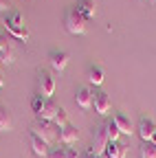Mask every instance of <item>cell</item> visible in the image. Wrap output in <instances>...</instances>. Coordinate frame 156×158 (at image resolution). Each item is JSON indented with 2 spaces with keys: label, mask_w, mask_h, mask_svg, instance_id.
<instances>
[{
  "label": "cell",
  "mask_w": 156,
  "mask_h": 158,
  "mask_svg": "<svg viewBox=\"0 0 156 158\" xmlns=\"http://www.w3.org/2000/svg\"><path fill=\"white\" fill-rule=\"evenodd\" d=\"M13 37L18 40H22V42H27L29 40V31H27V24H24V18L20 13H9L5 18V24H2Z\"/></svg>",
  "instance_id": "6da1fadb"
},
{
  "label": "cell",
  "mask_w": 156,
  "mask_h": 158,
  "mask_svg": "<svg viewBox=\"0 0 156 158\" xmlns=\"http://www.w3.org/2000/svg\"><path fill=\"white\" fill-rule=\"evenodd\" d=\"M108 145H110V138H108L106 123H103V125L97 127V130H95V134H92L90 154H95V156H103V154H106V149H108Z\"/></svg>",
  "instance_id": "7a4b0ae2"
},
{
  "label": "cell",
  "mask_w": 156,
  "mask_h": 158,
  "mask_svg": "<svg viewBox=\"0 0 156 158\" xmlns=\"http://www.w3.org/2000/svg\"><path fill=\"white\" fill-rule=\"evenodd\" d=\"M64 24H66V31L70 35H82L86 31V18L82 13H77V9H70L66 13V20H64Z\"/></svg>",
  "instance_id": "3957f363"
},
{
  "label": "cell",
  "mask_w": 156,
  "mask_h": 158,
  "mask_svg": "<svg viewBox=\"0 0 156 158\" xmlns=\"http://www.w3.org/2000/svg\"><path fill=\"white\" fill-rule=\"evenodd\" d=\"M57 127H55V123H51V121H44V118H40L35 125H33V130H31V134H37L40 138H44V141L51 145V143H55L57 141V134L60 132H55Z\"/></svg>",
  "instance_id": "277c9868"
},
{
  "label": "cell",
  "mask_w": 156,
  "mask_h": 158,
  "mask_svg": "<svg viewBox=\"0 0 156 158\" xmlns=\"http://www.w3.org/2000/svg\"><path fill=\"white\" fill-rule=\"evenodd\" d=\"M37 90H40V97H44V99H51V94L55 92V79L51 77L48 70L37 73Z\"/></svg>",
  "instance_id": "5b68a950"
},
{
  "label": "cell",
  "mask_w": 156,
  "mask_h": 158,
  "mask_svg": "<svg viewBox=\"0 0 156 158\" xmlns=\"http://www.w3.org/2000/svg\"><path fill=\"white\" fill-rule=\"evenodd\" d=\"M92 106H95V112L97 114H101V116H106L108 112H110V97H108V92H103V90H99V92H95L92 94Z\"/></svg>",
  "instance_id": "8992f818"
},
{
  "label": "cell",
  "mask_w": 156,
  "mask_h": 158,
  "mask_svg": "<svg viewBox=\"0 0 156 158\" xmlns=\"http://www.w3.org/2000/svg\"><path fill=\"white\" fill-rule=\"evenodd\" d=\"M68 53H64V51H53L51 53V57H48V64H51V68L55 70V73H64L66 70V66H68Z\"/></svg>",
  "instance_id": "52a82bcc"
},
{
  "label": "cell",
  "mask_w": 156,
  "mask_h": 158,
  "mask_svg": "<svg viewBox=\"0 0 156 158\" xmlns=\"http://www.w3.org/2000/svg\"><path fill=\"white\" fill-rule=\"evenodd\" d=\"M77 138H79V132H77V127L73 125H66L60 130V134H57V143H62L64 147H70L77 143Z\"/></svg>",
  "instance_id": "ba28073f"
},
{
  "label": "cell",
  "mask_w": 156,
  "mask_h": 158,
  "mask_svg": "<svg viewBox=\"0 0 156 158\" xmlns=\"http://www.w3.org/2000/svg\"><path fill=\"white\" fill-rule=\"evenodd\" d=\"M156 134V123L152 121V118H141L139 123V136L143 143H152V138Z\"/></svg>",
  "instance_id": "9c48e42d"
},
{
  "label": "cell",
  "mask_w": 156,
  "mask_h": 158,
  "mask_svg": "<svg viewBox=\"0 0 156 158\" xmlns=\"http://www.w3.org/2000/svg\"><path fill=\"white\" fill-rule=\"evenodd\" d=\"M31 149H33V154H35L37 158H46L48 152H51L48 143L44 141V138H40L37 134H31Z\"/></svg>",
  "instance_id": "30bf717a"
},
{
  "label": "cell",
  "mask_w": 156,
  "mask_h": 158,
  "mask_svg": "<svg viewBox=\"0 0 156 158\" xmlns=\"http://www.w3.org/2000/svg\"><path fill=\"white\" fill-rule=\"evenodd\" d=\"M75 103L79 106L82 110H88V108H92V92H90V88H79L75 92Z\"/></svg>",
  "instance_id": "8fae6325"
},
{
  "label": "cell",
  "mask_w": 156,
  "mask_h": 158,
  "mask_svg": "<svg viewBox=\"0 0 156 158\" xmlns=\"http://www.w3.org/2000/svg\"><path fill=\"white\" fill-rule=\"evenodd\" d=\"M75 9H77V13H82L86 20H90L97 13V2H95V0H77Z\"/></svg>",
  "instance_id": "7c38bea8"
},
{
  "label": "cell",
  "mask_w": 156,
  "mask_h": 158,
  "mask_svg": "<svg viewBox=\"0 0 156 158\" xmlns=\"http://www.w3.org/2000/svg\"><path fill=\"white\" fill-rule=\"evenodd\" d=\"M112 121L116 123V130H119L121 134H125V136H130V134L134 132V130H132V121H130L125 114H114Z\"/></svg>",
  "instance_id": "4fadbf2b"
},
{
  "label": "cell",
  "mask_w": 156,
  "mask_h": 158,
  "mask_svg": "<svg viewBox=\"0 0 156 158\" xmlns=\"http://www.w3.org/2000/svg\"><path fill=\"white\" fill-rule=\"evenodd\" d=\"M60 110H62V108L57 106L55 101H48V99H46V106H44V112L40 114V118H44V121H51V123H53L55 116L60 114Z\"/></svg>",
  "instance_id": "5bb4252c"
},
{
  "label": "cell",
  "mask_w": 156,
  "mask_h": 158,
  "mask_svg": "<svg viewBox=\"0 0 156 158\" xmlns=\"http://www.w3.org/2000/svg\"><path fill=\"white\" fill-rule=\"evenodd\" d=\"M103 158H125V145L123 143H110Z\"/></svg>",
  "instance_id": "9a60e30c"
},
{
  "label": "cell",
  "mask_w": 156,
  "mask_h": 158,
  "mask_svg": "<svg viewBox=\"0 0 156 158\" xmlns=\"http://www.w3.org/2000/svg\"><path fill=\"white\" fill-rule=\"evenodd\" d=\"M88 81L92 86H101L103 84V68L101 66H90L88 68Z\"/></svg>",
  "instance_id": "2e32d148"
},
{
  "label": "cell",
  "mask_w": 156,
  "mask_h": 158,
  "mask_svg": "<svg viewBox=\"0 0 156 158\" xmlns=\"http://www.w3.org/2000/svg\"><path fill=\"white\" fill-rule=\"evenodd\" d=\"M13 125V118H11V112L5 108V106H0V132H9Z\"/></svg>",
  "instance_id": "e0dca14e"
},
{
  "label": "cell",
  "mask_w": 156,
  "mask_h": 158,
  "mask_svg": "<svg viewBox=\"0 0 156 158\" xmlns=\"http://www.w3.org/2000/svg\"><path fill=\"white\" fill-rule=\"evenodd\" d=\"M139 156L141 158H156V145L154 143H141Z\"/></svg>",
  "instance_id": "ac0fdd59"
},
{
  "label": "cell",
  "mask_w": 156,
  "mask_h": 158,
  "mask_svg": "<svg viewBox=\"0 0 156 158\" xmlns=\"http://www.w3.org/2000/svg\"><path fill=\"white\" fill-rule=\"evenodd\" d=\"M44 106H46V99L44 97H40V94H35L33 99H31V110L37 114V116H40L42 112H44Z\"/></svg>",
  "instance_id": "d6986e66"
},
{
  "label": "cell",
  "mask_w": 156,
  "mask_h": 158,
  "mask_svg": "<svg viewBox=\"0 0 156 158\" xmlns=\"http://www.w3.org/2000/svg\"><path fill=\"white\" fill-rule=\"evenodd\" d=\"M106 132H108L110 143H116V141H119V136H121V132L116 130V123L114 121H106Z\"/></svg>",
  "instance_id": "ffe728a7"
},
{
  "label": "cell",
  "mask_w": 156,
  "mask_h": 158,
  "mask_svg": "<svg viewBox=\"0 0 156 158\" xmlns=\"http://www.w3.org/2000/svg\"><path fill=\"white\" fill-rule=\"evenodd\" d=\"M53 123H55V127H57V130H62V127H66V125H68V114H66V110H64V108L60 110V114L55 116V121H53Z\"/></svg>",
  "instance_id": "44dd1931"
},
{
  "label": "cell",
  "mask_w": 156,
  "mask_h": 158,
  "mask_svg": "<svg viewBox=\"0 0 156 158\" xmlns=\"http://www.w3.org/2000/svg\"><path fill=\"white\" fill-rule=\"evenodd\" d=\"M0 62H2V64H13V53H11V48L9 46H2V48H0Z\"/></svg>",
  "instance_id": "7402d4cb"
},
{
  "label": "cell",
  "mask_w": 156,
  "mask_h": 158,
  "mask_svg": "<svg viewBox=\"0 0 156 158\" xmlns=\"http://www.w3.org/2000/svg\"><path fill=\"white\" fill-rule=\"evenodd\" d=\"M66 149L68 147H51L46 158H66Z\"/></svg>",
  "instance_id": "603a6c76"
},
{
  "label": "cell",
  "mask_w": 156,
  "mask_h": 158,
  "mask_svg": "<svg viewBox=\"0 0 156 158\" xmlns=\"http://www.w3.org/2000/svg\"><path fill=\"white\" fill-rule=\"evenodd\" d=\"M66 158H79V154H77L73 147H68V149H66Z\"/></svg>",
  "instance_id": "cb8c5ba5"
},
{
  "label": "cell",
  "mask_w": 156,
  "mask_h": 158,
  "mask_svg": "<svg viewBox=\"0 0 156 158\" xmlns=\"http://www.w3.org/2000/svg\"><path fill=\"white\" fill-rule=\"evenodd\" d=\"M9 9V2L7 0H0V11H7Z\"/></svg>",
  "instance_id": "d4e9b609"
},
{
  "label": "cell",
  "mask_w": 156,
  "mask_h": 158,
  "mask_svg": "<svg viewBox=\"0 0 156 158\" xmlns=\"http://www.w3.org/2000/svg\"><path fill=\"white\" fill-rule=\"evenodd\" d=\"M84 158H103V156H95V154H90V152H88V154H86Z\"/></svg>",
  "instance_id": "484cf974"
},
{
  "label": "cell",
  "mask_w": 156,
  "mask_h": 158,
  "mask_svg": "<svg viewBox=\"0 0 156 158\" xmlns=\"http://www.w3.org/2000/svg\"><path fill=\"white\" fill-rule=\"evenodd\" d=\"M152 143H154V145H156V134H154V138H152Z\"/></svg>",
  "instance_id": "4316f807"
},
{
  "label": "cell",
  "mask_w": 156,
  "mask_h": 158,
  "mask_svg": "<svg viewBox=\"0 0 156 158\" xmlns=\"http://www.w3.org/2000/svg\"><path fill=\"white\" fill-rule=\"evenodd\" d=\"M0 88H2V79H0Z\"/></svg>",
  "instance_id": "83f0119b"
}]
</instances>
